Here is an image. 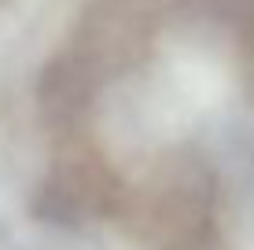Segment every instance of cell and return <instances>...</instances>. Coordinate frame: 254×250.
I'll list each match as a JSON object with an SVG mask.
<instances>
[{
	"mask_svg": "<svg viewBox=\"0 0 254 250\" xmlns=\"http://www.w3.org/2000/svg\"><path fill=\"white\" fill-rule=\"evenodd\" d=\"M147 81L177 140L188 129H199L206 122L214 125L221 114H229L232 63L225 48L199 30L170 33L159 45Z\"/></svg>",
	"mask_w": 254,
	"mask_h": 250,
	"instance_id": "obj_1",
	"label": "cell"
},
{
	"mask_svg": "<svg viewBox=\"0 0 254 250\" xmlns=\"http://www.w3.org/2000/svg\"><path fill=\"white\" fill-rule=\"evenodd\" d=\"M100 136L107 151L126 166H140L177 140L151 92L147 74L126 77L107 89V96L100 100Z\"/></svg>",
	"mask_w": 254,
	"mask_h": 250,
	"instance_id": "obj_2",
	"label": "cell"
},
{
	"mask_svg": "<svg viewBox=\"0 0 254 250\" xmlns=\"http://www.w3.org/2000/svg\"><path fill=\"white\" fill-rule=\"evenodd\" d=\"M81 0H7L0 7V89L26 81L63 41Z\"/></svg>",
	"mask_w": 254,
	"mask_h": 250,
	"instance_id": "obj_3",
	"label": "cell"
},
{
	"mask_svg": "<svg viewBox=\"0 0 254 250\" xmlns=\"http://www.w3.org/2000/svg\"><path fill=\"white\" fill-rule=\"evenodd\" d=\"M217 154L236 199V250H254V118L221 114Z\"/></svg>",
	"mask_w": 254,
	"mask_h": 250,
	"instance_id": "obj_4",
	"label": "cell"
},
{
	"mask_svg": "<svg viewBox=\"0 0 254 250\" xmlns=\"http://www.w3.org/2000/svg\"><path fill=\"white\" fill-rule=\"evenodd\" d=\"M37 166L41 151L30 133H22V129L0 133V236L22 221L19 210L33 177H37Z\"/></svg>",
	"mask_w": 254,
	"mask_h": 250,
	"instance_id": "obj_5",
	"label": "cell"
},
{
	"mask_svg": "<svg viewBox=\"0 0 254 250\" xmlns=\"http://www.w3.org/2000/svg\"><path fill=\"white\" fill-rule=\"evenodd\" d=\"M81 250H133V247L122 243V239H111V236H92V239L81 236Z\"/></svg>",
	"mask_w": 254,
	"mask_h": 250,
	"instance_id": "obj_6",
	"label": "cell"
}]
</instances>
